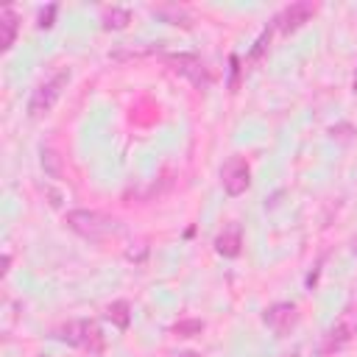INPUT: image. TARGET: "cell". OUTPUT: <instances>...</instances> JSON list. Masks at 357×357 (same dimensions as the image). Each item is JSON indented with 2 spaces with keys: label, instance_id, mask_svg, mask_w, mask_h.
I'll list each match as a JSON object with an SVG mask.
<instances>
[{
  "label": "cell",
  "instance_id": "1",
  "mask_svg": "<svg viewBox=\"0 0 357 357\" xmlns=\"http://www.w3.org/2000/svg\"><path fill=\"white\" fill-rule=\"evenodd\" d=\"M64 223L75 234H81L84 240H92V243H103V240H109V237L123 231L120 220H114V218H109L103 212H95V209H70L64 215Z\"/></svg>",
  "mask_w": 357,
  "mask_h": 357
},
{
  "label": "cell",
  "instance_id": "2",
  "mask_svg": "<svg viewBox=\"0 0 357 357\" xmlns=\"http://www.w3.org/2000/svg\"><path fill=\"white\" fill-rule=\"evenodd\" d=\"M53 337L67 343V346H78L89 354H100L103 351V332L98 326V321H86V318H78V321H67L61 326L53 329Z\"/></svg>",
  "mask_w": 357,
  "mask_h": 357
},
{
  "label": "cell",
  "instance_id": "3",
  "mask_svg": "<svg viewBox=\"0 0 357 357\" xmlns=\"http://www.w3.org/2000/svg\"><path fill=\"white\" fill-rule=\"evenodd\" d=\"M354 335H357V301H354V304H346V307L337 312L335 324H332V326L326 329V335H324L321 354H332V351L346 349V346L354 340Z\"/></svg>",
  "mask_w": 357,
  "mask_h": 357
},
{
  "label": "cell",
  "instance_id": "4",
  "mask_svg": "<svg viewBox=\"0 0 357 357\" xmlns=\"http://www.w3.org/2000/svg\"><path fill=\"white\" fill-rule=\"evenodd\" d=\"M67 84H70V70H59L53 78L42 81V84L33 89L31 100H28V117H31V120L45 117V114L56 106V100L61 98V92H64Z\"/></svg>",
  "mask_w": 357,
  "mask_h": 357
},
{
  "label": "cell",
  "instance_id": "5",
  "mask_svg": "<svg viewBox=\"0 0 357 357\" xmlns=\"http://www.w3.org/2000/svg\"><path fill=\"white\" fill-rule=\"evenodd\" d=\"M162 61L173 70V73H178L181 78H187L195 89H206L209 86V70H206V64L195 56V53H165L162 56Z\"/></svg>",
  "mask_w": 357,
  "mask_h": 357
},
{
  "label": "cell",
  "instance_id": "6",
  "mask_svg": "<svg viewBox=\"0 0 357 357\" xmlns=\"http://www.w3.org/2000/svg\"><path fill=\"white\" fill-rule=\"evenodd\" d=\"M315 11H318L315 3H310V0H298V3L284 6V8L273 17V25L287 36V33H296L304 22H310V20L315 17Z\"/></svg>",
  "mask_w": 357,
  "mask_h": 357
},
{
  "label": "cell",
  "instance_id": "7",
  "mask_svg": "<svg viewBox=\"0 0 357 357\" xmlns=\"http://www.w3.org/2000/svg\"><path fill=\"white\" fill-rule=\"evenodd\" d=\"M220 184H223L226 195H231V198L234 195H243L248 190V184H251V167H248V162L243 156H231L223 165V170H220Z\"/></svg>",
  "mask_w": 357,
  "mask_h": 357
},
{
  "label": "cell",
  "instance_id": "8",
  "mask_svg": "<svg viewBox=\"0 0 357 357\" xmlns=\"http://www.w3.org/2000/svg\"><path fill=\"white\" fill-rule=\"evenodd\" d=\"M262 321H265V326H268L276 337H284V335L296 326V321H298L296 304H293V301H276V304H271V307L262 312Z\"/></svg>",
  "mask_w": 357,
  "mask_h": 357
},
{
  "label": "cell",
  "instance_id": "9",
  "mask_svg": "<svg viewBox=\"0 0 357 357\" xmlns=\"http://www.w3.org/2000/svg\"><path fill=\"white\" fill-rule=\"evenodd\" d=\"M215 251L220 254V257H229V259H234V257H240V251H243V226L240 223H226L220 231H218V237H215Z\"/></svg>",
  "mask_w": 357,
  "mask_h": 357
},
{
  "label": "cell",
  "instance_id": "10",
  "mask_svg": "<svg viewBox=\"0 0 357 357\" xmlns=\"http://www.w3.org/2000/svg\"><path fill=\"white\" fill-rule=\"evenodd\" d=\"M17 31H20V17L14 8H3L0 11V50H11L14 39H17Z\"/></svg>",
  "mask_w": 357,
  "mask_h": 357
},
{
  "label": "cell",
  "instance_id": "11",
  "mask_svg": "<svg viewBox=\"0 0 357 357\" xmlns=\"http://www.w3.org/2000/svg\"><path fill=\"white\" fill-rule=\"evenodd\" d=\"M106 318H109L120 332H126V329H128V324H131V304H128L126 298L112 301V304L106 307Z\"/></svg>",
  "mask_w": 357,
  "mask_h": 357
},
{
  "label": "cell",
  "instance_id": "12",
  "mask_svg": "<svg viewBox=\"0 0 357 357\" xmlns=\"http://www.w3.org/2000/svg\"><path fill=\"white\" fill-rule=\"evenodd\" d=\"M156 17H162L165 22H170V25H181V28H190L192 25V17L181 8V6H153L151 8Z\"/></svg>",
  "mask_w": 357,
  "mask_h": 357
},
{
  "label": "cell",
  "instance_id": "13",
  "mask_svg": "<svg viewBox=\"0 0 357 357\" xmlns=\"http://www.w3.org/2000/svg\"><path fill=\"white\" fill-rule=\"evenodd\" d=\"M128 22H131V11H128V8L112 6V8L103 11V28H106V31H123Z\"/></svg>",
  "mask_w": 357,
  "mask_h": 357
},
{
  "label": "cell",
  "instance_id": "14",
  "mask_svg": "<svg viewBox=\"0 0 357 357\" xmlns=\"http://www.w3.org/2000/svg\"><path fill=\"white\" fill-rule=\"evenodd\" d=\"M201 332H204V321L201 318H181V321H176L170 326V335H176V337H195Z\"/></svg>",
  "mask_w": 357,
  "mask_h": 357
},
{
  "label": "cell",
  "instance_id": "15",
  "mask_svg": "<svg viewBox=\"0 0 357 357\" xmlns=\"http://www.w3.org/2000/svg\"><path fill=\"white\" fill-rule=\"evenodd\" d=\"M273 28H276V25L271 22V25H268V28H265V31L259 33V39L254 42V47H251V56H248L251 61H257V59H259V56L265 53V47H268V42H271V33H273Z\"/></svg>",
  "mask_w": 357,
  "mask_h": 357
},
{
  "label": "cell",
  "instance_id": "16",
  "mask_svg": "<svg viewBox=\"0 0 357 357\" xmlns=\"http://www.w3.org/2000/svg\"><path fill=\"white\" fill-rule=\"evenodd\" d=\"M240 59H237V53H231L229 56V92H237V86H240Z\"/></svg>",
  "mask_w": 357,
  "mask_h": 357
},
{
  "label": "cell",
  "instance_id": "17",
  "mask_svg": "<svg viewBox=\"0 0 357 357\" xmlns=\"http://www.w3.org/2000/svg\"><path fill=\"white\" fill-rule=\"evenodd\" d=\"M42 167H47V173H50L53 178H59V176H61V167H59V156H56L53 151H47V148H42Z\"/></svg>",
  "mask_w": 357,
  "mask_h": 357
},
{
  "label": "cell",
  "instance_id": "18",
  "mask_svg": "<svg viewBox=\"0 0 357 357\" xmlns=\"http://www.w3.org/2000/svg\"><path fill=\"white\" fill-rule=\"evenodd\" d=\"M56 11H59V6H56V3H50L47 8H42V11H39V22H36V25H39V28H50V25H53Z\"/></svg>",
  "mask_w": 357,
  "mask_h": 357
},
{
  "label": "cell",
  "instance_id": "19",
  "mask_svg": "<svg viewBox=\"0 0 357 357\" xmlns=\"http://www.w3.org/2000/svg\"><path fill=\"white\" fill-rule=\"evenodd\" d=\"M176 357H201V354H198V351H178Z\"/></svg>",
  "mask_w": 357,
  "mask_h": 357
},
{
  "label": "cell",
  "instance_id": "20",
  "mask_svg": "<svg viewBox=\"0 0 357 357\" xmlns=\"http://www.w3.org/2000/svg\"><path fill=\"white\" fill-rule=\"evenodd\" d=\"M351 86H354V89H357V73H354V81H351Z\"/></svg>",
  "mask_w": 357,
  "mask_h": 357
}]
</instances>
